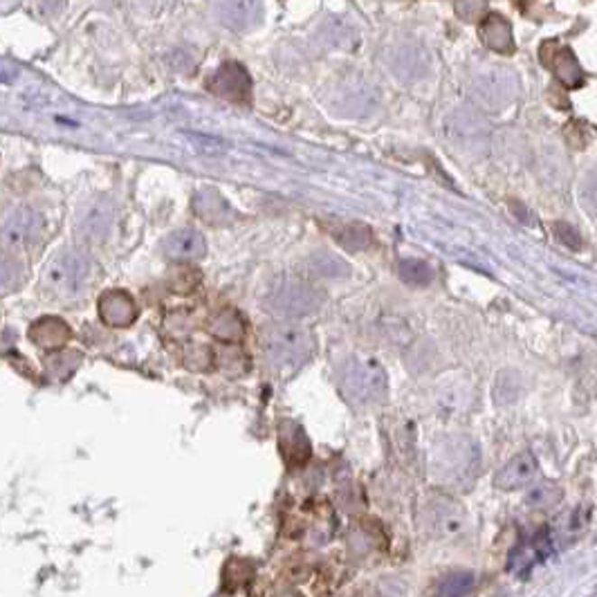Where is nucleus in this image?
Returning <instances> with one entry per match:
<instances>
[{
  "instance_id": "19",
  "label": "nucleus",
  "mask_w": 597,
  "mask_h": 597,
  "mask_svg": "<svg viewBox=\"0 0 597 597\" xmlns=\"http://www.w3.org/2000/svg\"><path fill=\"white\" fill-rule=\"evenodd\" d=\"M194 211L205 223L211 225H225L232 218L229 205L225 202V198H220L218 191L214 189H202L194 196Z\"/></svg>"
},
{
  "instance_id": "27",
  "label": "nucleus",
  "mask_w": 597,
  "mask_h": 597,
  "mask_svg": "<svg viewBox=\"0 0 597 597\" xmlns=\"http://www.w3.org/2000/svg\"><path fill=\"white\" fill-rule=\"evenodd\" d=\"M211 362H214V357H211L209 348H207V346H200V344H196V346L187 348L185 364L189 366V369L205 371L207 366H211Z\"/></svg>"
},
{
  "instance_id": "22",
  "label": "nucleus",
  "mask_w": 597,
  "mask_h": 597,
  "mask_svg": "<svg viewBox=\"0 0 597 597\" xmlns=\"http://www.w3.org/2000/svg\"><path fill=\"white\" fill-rule=\"evenodd\" d=\"M400 279L409 286H429L431 279H434V270L425 263V261L418 259H402L398 265Z\"/></svg>"
},
{
  "instance_id": "26",
  "label": "nucleus",
  "mask_w": 597,
  "mask_h": 597,
  "mask_svg": "<svg viewBox=\"0 0 597 597\" xmlns=\"http://www.w3.org/2000/svg\"><path fill=\"white\" fill-rule=\"evenodd\" d=\"M18 277H21V268H18V263L12 259V256L5 254V252L0 250V290L12 288L14 283L18 281Z\"/></svg>"
},
{
  "instance_id": "25",
  "label": "nucleus",
  "mask_w": 597,
  "mask_h": 597,
  "mask_svg": "<svg viewBox=\"0 0 597 597\" xmlns=\"http://www.w3.org/2000/svg\"><path fill=\"white\" fill-rule=\"evenodd\" d=\"M474 586V575L472 573H456V575L447 577L443 584L438 586L440 595H463Z\"/></svg>"
},
{
  "instance_id": "16",
  "label": "nucleus",
  "mask_w": 597,
  "mask_h": 597,
  "mask_svg": "<svg viewBox=\"0 0 597 597\" xmlns=\"http://www.w3.org/2000/svg\"><path fill=\"white\" fill-rule=\"evenodd\" d=\"M70 326L59 317H41L30 328V342L43 351H59L70 342Z\"/></svg>"
},
{
  "instance_id": "30",
  "label": "nucleus",
  "mask_w": 597,
  "mask_h": 597,
  "mask_svg": "<svg viewBox=\"0 0 597 597\" xmlns=\"http://www.w3.org/2000/svg\"><path fill=\"white\" fill-rule=\"evenodd\" d=\"M582 196H584V202L591 207V209H597V169L595 171H591L589 178L584 180Z\"/></svg>"
},
{
  "instance_id": "13",
  "label": "nucleus",
  "mask_w": 597,
  "mask_h": 597,
  "mask_svg": "<svg viewBox=\"0 0 597 597\" xmlns=\"http://www.w3.org/2000/svg\"><path fill=\"white\" fill-rule=\"evenodd\" d=\"M99 317L110 328H126L137 319L135 298L126 290L104 292V297L99 298Z\"/></svg>"
},
{
  "instance_id": "7",
  "label": "nucleus",
  "mask_w": 597,
  "mask_h": 597,
  "mask_svg": "<svg viewBox=\"0 0 597 597\" xmlns=\"http://www.w3.org/2000/svg\"><path fill=\"white\" fill-rule=\"evenodd\" d=\"M324 303V295L306 281H281L268 298V306L281 317L315 315Z\"/></svg>"
},
{
  "instance_id": "1",
  "label": "nucleus",
  "mask_w": 597,
  "mask_h": 597,
  "mask_svg": "<svg viewBox=\"0 0 597 597\" xmlns=\"http://www.w3.org/2000/svg\"><path fill=\"white\" fill-rule=\"evenodd\" d=\"M312 342L310 333L297 326H279L265 333L263 337V353L268 364L279 373H292V371L301 369L312 357Z\"/></svg>"
},
{
  "instance_id": "23",
  "label": "nucleus",
  "mask_w": 597,
  "mask_h": 597,
  "mask_svg": "<svg viewBox=\"0 0 597 597\" xmlns=\"http://www.w3.org/2000/svg\"><path fill=\"white\" fill-rule=\"evenodd\" d=\"M559 501H562V490H559L557 485L541 483V485H537V488L530 490L526 503L532 505V508H537V510H548V508H553V505H557Z\"/></svg>"
},
{
  "instance_id": "14",
  "label": "nucleus",
  "mask_w": 597,
  "mask_h": 597,
  "mask_svg": "<svg viewBox=\"0 0 597 597\" xmlns=\"http://www.w3.org/2000/svg\"><path fill=\"white\" fill-rule=\"evenodd\" d=\"M261 16H263L261 0H220L218 3V18L229 30H250L261 21Z\"/></svg>"
},
{
  "instance_id": "18",
  "label": "nucleus",
  "mask_w": 597,
  "mask_h": 597,
  "mask_svg": "<svg viewBox=\"0 0 597 597\" xmlns=\"http://www.w3.org/2000/svg\"><path fill=\"white\" fill-rule=\"evenodd\" d=\"M209 88L211 93L220 95V97L241 101L247 97L250 79H247V75L238 66H225L220 68L218 75L209 81Z\"/></svg>"
},
{
  "instance_id": "6",
  "label": "nucleus",
  "mask_w": 597,
  "mask_h": 597,
  "mask_svg": "<svg viewBox=\"0 0 597 597\" xmlns=\"http://www.w3.org/2000/svg\"><path fill=\"white\" fill-rule=\"evenodd\" d=\"M476 467L479 452L470 440H452L436 452V474L452 485L474 479Z\"/></svg>"
},
{
  "instance_id": "11",
  "label": "nucleus",
  "mask_w": 597,
  "mask_h": 597,
  "mask_svg": "<svg viewBox=\"0 0 597 597\" xmlns=\"http://www.w3.org/2000/svg\"><path fill=\"white\" fill-rule=\"evenodd\" d=\"M425 523L438 537H458L465 532V514L454 501L443 497L434 499L427 505Z\"/></svg>"
},
{
  "instance_id": "4",
  "label": "nucleus",
  "mask_w": 597,
  "mask_h": 597,
  "mask_svg": "<svg viewBox=\"0 0 597 597\" xmlns=\"http://www.w3.org/2000/svg\"><path fill=\"white\" fill-rule=\"evenodd\" d=\"M443 133L447 142L465 153H483L490 142V124L472 108H454L445 115Z\"/></svg>"
},
{
  "instance_id": "3",
  "label": "nucleus",
  "mask_w": 597,
  "mask_h": 597,
  "mask_svg": "<svg viewBox=\"0 0 597 597\" xmlns=\"http://www.w3.org/2000/svg\"><path fill=\"white\" fill-rule=\"evenodd\" d=\"M90 279V261L79 250H63L45 265L43 288L59 298L79 297Z\"/></svg>"
},
{
  "instance_id": "28",
  "label": "nucleus",
  "mask_w": 597,
  "mask_h": 597,
  "mask_svg": "<svg viewBox=\"0 0 597 597\" xmlns=\"http://www.w3.org/2000/svg\"><path fill=\"white\" fill-rule=\"evenodd\" d=\"M225 575H232V582L229 584H250L252 577H254V568L250 566L247 562H238V559H234V562L227 564V568H225Z\"/></svg>"
},
{
  "instance_id": "20",
  "label": "nucleus",
  "mask_w": 597,
  "mask_h": 597,
  "mask_svg": "<svg viewBox=\"0 0 597 597\" xmlns=\"http://www.w3.org/2000/svg\"><path fill=\"white\" fill-rule=\"evenodd\" d=\"M209 333L220 342H238L245 335V324L234 310H223L209 321Z\"/></svg>"
},
{
  "instance_id": "29",
  "label": "nucleus",
  "mask_w": 597,
  "mask_h": 597,
  "mask_svg": "<svg viewBox=\"0 0 597 597\" xmlns=\"http://www.w3.org/2000/svg\"><path fill=\"white\" fill-rule=\"evenodd\" d=\"M555 232H557V236L562 238L564 245L573 247V250H580V247H582V236L575 232V229L571 227V225L557 223V225H555Z\"/></svg>"
},
{
  "instance_id": "8",
  "label": "nucleus",
  "mask_w": 597,
  "mask_h": 597,
  "mask_svg": "<svg viewBox=\"0 0 597 597\" xmlns=\"http://www.w3.org/2000/svg\"><path fill=\"white\" fill-rule=\"evenodd\" d=\"M43 229V218L32 207H16L0 223V241L7 247L21 250L32 245Z\"/></svg>"
},
{
  "instance_id": "9",
  "label": "nucleus",
  "mask_w": 597,
  "mask_h": 597,
  "mask_svg": "<svg viewBox=\"0 0 597 597\" xmlns=\"http://www.w3.org/2000/svg\"><path fill=\"white\" fill-rule=\"evenodd\" d=\"M389 68L400 81H420L431 70V54L416 41H402L389 50Z\"/></svg>"
},
{
  "instance_id": "15",
  "label": "nucleus",
  "mask_w": 597,
  "mask_h": 597,
  "mask_svg": "<svg viewBox=\"0 0 597 597\" xmlns=\"http://www.w3.org/2000/svg\"><path fill=\"white\" fill-rule=\"evenodd\" d=\"M537 470H539L537 458L532 456L530 452H523L519 454V456H514L512 461H508V465L501 467L497 479H494V485H497L499 490H505V492L521 490L535 479Z\"/></svg>"
},
{
  "instance_id": "12",
  "label": "nucleus",
  "mask_w": 597,
  "mask_h": 597,
  "mask_svg": "<svg viewBox=\"0 0 597 597\" xmlns=\"http://www.w3.org/2000/svg\"><path fill=\"white\" fill-rule=\"evenodd\" d=\"M162 254L164 259L176 261V263L200 261L207 256V241L198 229H178L162 241Z\"/></svg>"
},
{
  "instance_id": "2",
  "label": "nucleus",
  "mask_w": 597,
  "mask_h": 597,
  "mask_svg": "<svg viewBox=\"0 0 597 597\" xmlns=\"http://www.w3.org/2000/svg\"><path fill=\"white\" fill-rule=\"evenodd\" d=\"M342 391L357 407L382 402L387 398V371L373 357H353L342 371Z\"/></svg>"
},
{
  "instance_id": "10",
  "label": "nucleus",
  "mask_w": 597,
  "mask_h": 597,
  "mask_svg": "<svg viewBox=\"0 0 597 597\" xmlns=\"http://www.w3.org/2000/svg\"><path fill=\"white\" fill-rule=\"evenodd\" d=\"M115 223V207L108 198H90L77 216V236L81 241L101 243Z\"/></svg>"
},
{
  "instance_id": "21",
  "label": "nucleus",
  "mask_w": 597,
  "mask_h": 597,
  "mask_svg": "<svg viewBox=\"0 0 597 597\" xmlns=\"http://www.w3.org/2000/svg\"><path fill=\"white\" fill-rule=\"evenodd\" d=\"M335 241L351 252L366 250L371 245V229L362 223H342L333 229Z\"/></svg>"
},
{
  "instance_id": "17",
  "label": "nucleus",
  "mask_w": 597,
  "mask_h": 597,
  "mask_svg": "<svg viewBox=\"0 0 597 597\" xmlns=\"http://www.w3.org/2000/svg\"><path fill=\"white\" fill-rule=\"evenodd\" d=\"M378 106V90L369 86L366 81H348L342 90H339V108L344 115H366Z\"/></svg>"
},
{
  "instance_id": "24",
  "label": "nucleus",
  "mask_w": 597,
  "mask_h": 597,
  "mask_svg": "<svg viewBox=\"0 0 597 597\" xmlns=\"http://www.w3.org/2000/svg\"><path fill=\"white\" fill-rule=\"evenodd\" d=\"M310 265L317 274H321V277L339 279L348 274V265L344 263L342 259H337L335 254H326V252L324 254H317L315 259L310 261Z\"/></svg>"
},
{
  "instance_id": "5",
  "label": "nucleus",
  "mask_w": 597,
  "mask_h": 597,
  "mask_svg": "<svg viewBox=\"0 0 597 597\" xmlns=\"http://www.w3.org/2000/svg\"><path fill=\"white\" fill-rule=\"evenodd\" d=\"M470 93L488 108L501 110L517 99L519 79L510 68L488 66L472 75Z\"/></svg>"
}]
</instances>
